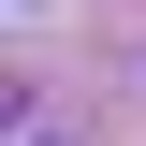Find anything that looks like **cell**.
<instances>
[{
    "label": "cell",
    "mask_w": 146,
    "mask_h": 146,
    "mask_svg": "<svg viewBox=\"0 0 146 146\" xmlns=\"http://www.w3.org/2000/svg\"><path fill=\"white\" fill-rule=\"evenodd\" d=\"M29 146H44V131H29Z\"/></svg>",
    "instance_id": "1"
}]
</instances>
